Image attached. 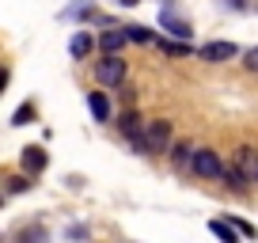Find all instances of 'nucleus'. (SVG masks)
I'll list each match as a JSON object with an SVG mask.
<instances>
[{"instance_id":"f257e3e1","label":"nucleus","mask_w":258,"mask_h":243,"mask_svg":"<svg viewBox=\"0 0 258 243\" xmlns=\"http://www.w3.org/2000/svg\"><path fill=\"white\" fill-rule=\"evenodd\" d=\"M95 76H99V84H106V88H118V84L125 80V61H121L118 53H106L95 65Z\"/></svg>"},{"instance_id":"f03ea898","label":"nucleus","mask_w":258,"mask_h":243,"mask_svg":"<svg viewBox=\"0 0 258 243\" xmlns=\"http://www.w3.org/2000/svg\"><path fill=\"white\" fill-rule=\"evenodd\" d=\"M194 171H198L202 178H220V175H224L220 156L213 152V148H198V152H194Z\"/></svg>"},{"instance_id":"7ed1b4c3","label":"nucleus","mask_w":258,"mask_h":243,"mask_svg":"<svg viewBox=\"0 0 258 243\" xmlns=\"http://www.w3.org/2000/svg\"><path fill=\"white\" fill-rule=\"evenodd\" d=\"M145 141H148V152H163L171 141V122H148L145 126Z\"/></svg>"},{"instance_id":"20e7f679","label":"nucleus","mask_w":258,"mask_h":243,"mask_svg":"<svg viewBox=\"0 0 258 243\" xmlns=\"http://www.w3.org/2000/svg\"><path fill=\"white\" fill-rule=\"evenodd\" d=\"M160 27H163L167 34H175V38H182V42H190V34H194V31H190V23H186V19H178L171 8L160 16Z\"/></svg>"},{"instance_id":"39448f33","label":"nucleus","mask_w":258,"mask_h":243,"mask_svg":"<svg viewBox=\"0 0 258 243\" xmlns=\"http://www.w3.org/2000/svg\"><path fill=\"white\" fill-rule=\"evenodd\" d=\"M239 49L232 46V42H209V46H202V57L205 61H228V57H235Z\"/></svg>"},{"instance_id":"423d86ee","label":"nucleus","mask_w":258,"mask_h":243,"mask_svg":"<svg viewBox=\"0 0 258 243\" xmlns=\"http://www.w3.org/2000/svg\"><path fill=\"white\" fill-rule=\"evenodd\" d=\"M235 167H239L247 178H258V156L250 152V148H239V152H235Z\"/></svg>"},{"instance_id":"0eeeda50","label":"nucleus","mask_w":258,"mask_h":243,"mask_svg":"<svg viewBox=\"0 0 258 243\" xmlns=\"http://www.w3.org/2000/svg\"><path fill=\"white\" fill-rule=\"evenodd\" d=\"M125 38H129L125 27H121V31H106L103 38H99V46H103V53H118V49L125 46Z\"/></svg>"},{"instance_id":"6e6552de","label":"nucleus","mask_w":258,"mask_h":243,"mask_svg":"<svg viewBox=\"0 0 258 243\" xmlns=\"http://www.w3.org/2000/svg\"><path fill=\"white\" fill-rule=\"evenodd\" d=\"M42 167H46V152H42V148H23V171L38 175Z\"/></svg>"},{"instance_id":"1a4fd4ad","label":"nucleus","mask_w":258,"mask_h":243,"mask_svg":"<svg viewBox=\"0 0 258 243\" xmlns=\"http://www.w3.org/2000/svg\"><path fill=\"white\" fill-rule=\"evenodd\" d=\"M88 106H91V114H95L99 122L110 118V103H106V95H99V91H91V95H88Z\"/></svg>"},{"instance_id":"9d476101","label":"nucleus","mask_w":258,"mask_h":243,"mask_svg":"<svg viewBox=\"0 0 258 243\" xmlns=\"http://www.w3.org/2000/svg\"><path fill=\"white\" fill-rule=\"evenodd\" d=\"M121 133H125L129 141L145 137V133H141V118H137V114H121Z\"/></svg>"},{"instance_id":"9b49d317","label":"nucleus","mask_w":258,"mask_h":243,"mask_svg":"<svg viewBox=\"0 0 258 243\" xmlns=\"http://www.w3.org/2000/svg\"><path fill=\"white\" fill-rule=\"evenodd\" d=\"M209 232L217 235L220 243H239V239H235V232H232V228L224 224V220H209Z\"/></svg>"},{"instance_id":"f8f14e48","label":"nucleus","mask_w":258,"mask_h":243,"mask_svg":"<svg viewBox=\"0 0 258 243\" xmlns=\"http://www.w3.org/2000/svg\"><path fill=\"white\" fill-rule=\"evenodd\" d=\"M91 46H95V42H91V34H76V38H73V46H69V49H73V57H88L91 53Z\"/></svg>"},{"instance_id":"ddd939ff","label":"nucleus","mask_w":258,"mask_h":243,"mask_svg":"<svg viewBox=\"0 0 258 243\" xmlns=\"http://www.w3.org/2000/svg\"><path fill=\"white\" fill-rule=\"evenodd\" d=\"M194 152H198V148H190V145H175V152H171V160H175L178 167H186V163H194Z\"/></svg>"},{"instance_id":"4468645a","label":"nucleus","mask_w":258,"mask_h":243,"mask_svg":"<svg viewBox=\"0 0 258 243\" xmlns=\"http://www.w3.org/2000/svg\"><path fill=\"white\" fill-rule=\"evenodd\" d=\"M160 49H163V53H171V57H182L186 49H190V42H182V38H178V42H160Z\"/></svg>"},{"instance_id":"2eb2a0df","label":"nucleus","mask_w":258,"mask_h":243,"mask_svg":"<svg viewBox=\"0 0 258 243\" xmlns=\"http://www.w3.org/2000/svg\"><path fill=\"white\" fill-rule=\"evenodd\" d=\"M27 118H34V106L31 103H23L16 114H12V126H27Z\"/></svg>"},{"instance_id":"dca6fc26","label":"nucleus","mask_w":258,"mask_h":243,"mask_svg":"<svg viewBox=\"0 0 258 243\" xmlns=\"http://www.w3.org/2000/svg\"><path fill=\"white\" fill-rule=\"evenodd\" d=\"M125 31H129V38H133V42H152V38H156L148 27H125Z\"/></svg>"},{"instance_id":"f3484780","label":"nucleus","mask_w":258,"mask_h":243,"mask_svg":"<svg viewBox=\"0 0 258 243\" xmlns=\"http://www.w3.org/2000/svg\"><path fill=\"white\" fill-rule=\"evenodd\" d=\"M19 239H23V243H42V239H46V232H42V228H27Z\"/></svg>"},{"instance_id":"a211bd4d","label":"nucleus","mask_w":258,"mask_h":243,"mask_svg":"<svg viewBox=\"0 0 258 243\" xmlns=\"http://www.w3.org/2000/svg\"><path fill=\"white\" fill-rule=\"evenodd\" d=\"M243 65H247L250 73H258V46H254V49H247V53H243Z\"/></svg>"},{"instance_id":"6ab92c4d","label":"nucleus","mask_w":258,"mask_h":243,"mask_svg":"<svg viewBox=\"0 0 258 243\" xmlns=\"http://www.w3.org/2000/svg\"><path fill=\"white\" fill-rule=\"evenodd\" d=\"M27 187H31V183H27L23 175H16V178H12V187H8V194H23Z\"/></svg>"},{"instance_id":"aec40b11","label":"nucleus","mask_w":258,"mask_h":243,"mask_svg":"<svg viewBox=\"0 0 258 243\" xmlns=\"http://www.w3.org/2000/svg\"><path fill=\"white\" fill-rule=\"evenodd\" d=\"M133 4H141V0H121V8H133Z\"/></svg>"}]
</instances>
